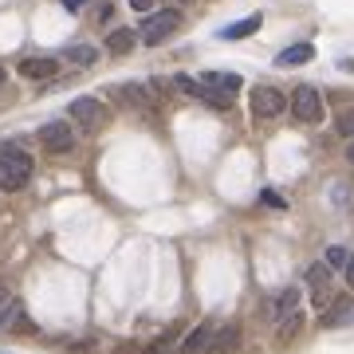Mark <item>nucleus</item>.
<instances>
[{
	"instance_id": "22",
	"label": "nucleus",
	"mask_w": 354,
	"mask_h": 354,
	"mask_svg": "<svg viewBox=\"0 0 354 354\" xmlns=\"http://www.w3.org/2000/svg\"><path fill=\"white\" fill-rule=\"evenodd\" d=\"M299 323H304V315H299V311H295V315H288V319H279V339H291V335H295V330H299Z\"/></svg>"
},
{
	"instance_id": "21",
	"label": "nucleus",
	"mask_w": 354,
	"mask_h": 354,
	"mask_svg": "<svg viewBox=\"0 0 354 354\" xmlns=\"http://www.w3.org/2000/svg\"><path fill=\"white\" fill-rule=\"evenodd\" d=\"M122 102H130V106H146V87H142V83H127V87H122Z\"/></svg>"
},
{
	"instance_id": "16",
	"label": "nucleus",
	"mask_w": 354,
	"mask_h": 354,
	"mask_svg": "<svg viewBox=\"0 0 354 354\" xmlns=\"http://www.w3.org/2000/svg\"><path fill=\"white\" fill-rule=\"evenodd\" d=\"M342 323H354V304L351 299H339V304L323 315V327H342Z\"/></svg>"
},
{
	"instance_id": "10",
	"label": "nucleus",
	"mask_w": 354,
	"mask_h": 354,
	"mask_svg": "<svg viewBox=\"0 0 354 354\" xmlns=\"http://www.w3.org/2000/svg\"><path fill=\"white\" fill-rule=\"evenodd\" d=\"M16 71H20L24 79H55L59 75V64H55L51 55H28V59L16 64Z\"/></svg>"
},
{
	"instance_id": "4",
	"label": "nucleus",
	"mask_w": 354,
	"mask_h": 354,
	"mask_svg": "<svg viewBox=\"0 0 354 354\" xmlns=\"http://www.w3.org/2000/svg\"><path fill=\"white\" fill-rule=\"evenodd\" d=\"M323 95H319L315 87H295L291 91V114L299 118V122H307V127H319L323 122Z\"/></svg>"
},
{
	"instance_id": "7",
	"label": "nucleus",
	"mask_w": 354,
	"mask_h": 354,
	"mask_svg": "<svg viewBox=\"0 0 354 354\" xmlns=\"http://www.w3.org/2000/svg\"><path fill=\"white\" fill-rule=\"evenodd\" d=\"M307 288H311V304L323 311L327 307V299H330V264H311L307 268Z\"/></svg>"
},
{
	"instance_id": "15",
	"label": "nucleus",
	"mask_w": 354,
	"mask_h": 354,
	"mask_svg": "<svg viewBox=\"0 0 354 354\" xmlns=\"http://www.w3.org/2000/svg\"><path fill=\"white\" fill-rule=\"evenodd\" d=\"M134 44H138L134 28H114L111 36H106V51L111 55H127V51H134Z\"/></svg>"
},
{
	"instance_id": "8",
	"label": "nucleus",
	"mask_w": 354,
	"mask_h": 354,
	"mask_svg": "<svg viewBox=\"0 0 354 354\" xmlns=\"http://www.w3.org/2000/svg\"><path fill=\"white\" fill-rule=\"evenodd\" d=\"M201 87H209V91H216L221 99H228L232 102V95L244 87V79L236 75V71H205L201 75Z\"/></svg>"
},
{
	"instance_id": "12",
	"label": "nucleus",
	"mask_w": 354,
	"mask_h": 354,
	"mask_svg": "<svg viewBox=\"0 0 354 354\" xmlns=\"http://www.w3.org/2000/svg\"><path fill=\"white\" fill-rule=\"evenodd\" d=\"M315 59V48L311 44H295V48H283L276 55V67H304Z\"/></svg>"
},
{
	"instance_id": "17",
	"label": "nucleus",
	"mask_w": 354,
	"mask_h": 354,
	"mask_svg": "<svg viewBox=\"0 0 354 354\" xmlns=\"http://www.w3.org/2000/svg\"><path fill=\"white\" fill-rule=\"evenodd\" d=\"M64 55H67V59H71L75 67H95V59H99V51L91 48V44H71Z\"/></svg>"
},
{
	"instance_id": "3",
	"label": "nucleus",
	"mask_w": 354,
	"mask_h": 354,
	"mask_svg": "<svg viewBox=\"0 0 354 354\" xmlns=\"http://www.w3.org/2000/svg\"><path fill=\"white\" fill-rule=\"evenodd\" d=\"M67 114L75 118L79 127H87V130H102L106 122H111V106H106L102 99H95V95H79V99H71Z\"/></svg>"
},
{
	"instance_id": "1",
	"label": "nucleus",
	"mask_w": 354,
	"mask_h": 354,
	"mask_svg": "<svg viewBox=\"0 0 354 354\" xmlns=\"http://www.w3.org/2000/svg\"><path fill=\"white\" fill-rule=\"evenodd\" d=\"M32 174H36L32 153H24L20 146H12V142H4V146H0V189L4 193L24 189L28 181H32Z\"/></svg>"
},
{
	"instance_id": "26",
	"label": "nucleus",
	"mask_w": 354,
	"mask_h": 354,
	"mask_svg": "<svg viewBox=\"0 0 354 354\" xmlns=\"http://www.w3.org/2000/svg\"><path fill=\"white\" fill-rule=\"evenodd\" d=\"M83 4H87V0H64L67 12H83Z\"/></svg>"
},
{
	"instance_id": "19",
	"label": "nucleus",
	"mask_w": 354,
	"mask_h": 354,
	"mask_svg": "<svg viewBox=\"0 0 354 354\" xmlns=\"http://www.w3.org/2000/svg\"><path fill=\"white\" fill-rule=\"evenodd\" d=\"M335 130H339L346 142L354 138V106H342V111L335 114Z\"/></svg>"
},
{
	"instance_id": "23",
	"label": "nucleus",
	"mask_w": 354,
	"mask_h": 354,
	"mask_svg": "<svg viewBox=\"0 0 354 354\" xmlns=\"http://www.w3.org/2000/svg\"><path fill=\"white\" fill-rule=\"evenodd\" d=\"M346 260H351V252H346L342 244H330L327 248V264L330 268H346Z\"/></svg>"
},
{
	"instance_id": "25",
	"label": "nucleus",
	"mask_w": 354,
	"mask_h": 354,
	"mask_svg": "<svg viewBox=\"0 0 354 354\" xmlns=\"http://www.w3.org/2000/svg\"><path fill=\"white\" fill-rule=\"evenodd\" d=\"M342 276H346V288L354 291V256H351V260H346V268H342Z\"/></svg>"
},
{
	"instance_id": "9",
	"label": "nucleus",
	"mask_w": 354,
	"mask_h": 354,
	"mask_svg": "<svg viewBox=\"0 0 354 354\" xmlns=\"http://www.w3.org/2000/svg\"><path fill=\"white\" fill-rule=\"evenodd\" d=\"M213 335H216V323H213V319H205V323H197V327L181 339L177 354H205V351H209V342H213Z\"/></svg>"
},
{
	"instance_id": "6",
	"label": "nucleus",
	"mask_w": 354,
	"mask_h": 354,
	"mask_svg": "<svg viewBox=\"0 0 354 354\" xmlns=\"http://www.w3.org/2000/svg\"><path fill=\"white\" fill-rule=\"evenodd\" d=\"M39 146L48 153H71L75 150V130L67 127V122H59V118L55 122H44L39 127Z\"/></svg>"
},
{
	"instance_id": "11",
	"label": "nucleus",
	"mask_w": 354,
	"mask_h": 354,
	"mask_svg": "<svg viewBox=\"0 0 354 354\" xmlns=\"http://www.w3.org/2000/svg\"><path fill=\"white\" fill-rule=\"evenodd\" d=\"M299 299H304V291H299V283H288V288L276 295V304H272V319H288V315H295L299 311Z\"/></svg>"
},
{
	"instance_id": "20",
	"label": "nucleus",
	"mask_w": 354,
	"mask_h": 354,
	"mask_svg": "<svg viewBox=\"0 0 354 354\" xmlns=\"http://www.w3.org/2000/svg\"><path fill=\"white\" fill-rule=\"evenodd\" d=\"M174 87L181 91V95H189V99H201V95H205L201 79H189V75H174Z\"/></svg>"
},
{
	"instance_id": "5",
	"label": "nucleus",
	"mask_w": 354,
	"mask_h": 354,
	"mask_svg": "<svg viewBox=\"0 0 354 354\" xmlns=\"http://www.w3.org/2000/svg\"><path fill=\"white\" fill-rule=\"evenodd\" d=\"M283 111H288V95H283L279 87H268V83H260V87L252 91V118L268 122V118H279Z\"/></svg>"
},
{
	"instance_id": "29",
	"label": "nucleus",
	"mask_w": 354,
	"mask_h": 354,
	"mask_svg": "<svg viewBox=\"0 0 354 354\" xmlns=\"http://www.w3.org/2000/svg\"><path fill=\"white\" fill-rule=\"evenodd\" d=\"M174 4H193V0H174Z\"/></svg>"
},
{
	"instance_id": "13",
	"label": "nucleus",
	"mask_w": 354,
	"mask_h": 354,
	"mask_svg": "<svg viewBox=\"0 0 354 354\" xmlns=\"http://www.w3.org/2000/svg\"><path fill=\"white\" fill-rule=\"evenodd\" d=\"M236 342H241V327H236V323H228V327H221L213 335L209 354H232V351H236Z\"/></svg>"
},
{
	"instance_id": "2",
	"label": "nucleus",
	"mask_w": 354,
	"mask_h": 354,
	"mask_svg": "<svg viewBox=\"0 0 354 354\" xmlns=\"http://www.w3.org/2000/svg\"><path fill=\"white\" fill-rule=\"evenodd\" d=\"M177 28H181V12H177V8L150 12L146 20H142V28H138V39L146 44V48H158V44H165V39L174 36Z\"/></svg>"
},
{
	"instance_id": "27",
	"label": "nucleus",
	"mask_w": 354,
	"mask_h": 354,
	"mask_svg": "<svg viewBox=\"0 0 354 354\" xmlns=\"http://www.w3.org/2000/svg\"><path fill=\"white\" fill-rule=\"evenodd\" d=\"M342 158H346V162H351V165H354V138H351V142H346V153H342Z\"/></svg>"
},
{
	"instance_id": "14",
	"label": "nucleus",
	"mask_w": 354,
	"mask_h": 354,
	"mask_svg": "<svg viewBox=\"0 0 354 354\" xmlns=\"http://www.w3.org/2000/svg\"><path fill=\"white\" fill-rule=\"evenodd\" d=\"M260 24H264V16L252 12V16H244V20H236V24H225L216 36H221V39H244V36H252Z\"/></svg>"
},
{
	"instance_id": "18",
	"label": "nucleus",
	"mask_w": 354,
	"mask_h": 354,
	"mask_svg": "<svg viewBox=\"0 0 354 354\" xmlns=\"http://www.w3.org/2000/svg\"><path fill=\"white\" fill-rule=\"evenodd\" d=\"M20 315V304L8 288H0V327H12V319Z\"/></svg>"
},
{
	"instance_id": "24",
	"label": "nucleus",
	"mask_w": 354,
	"mask_h": 354,
	"mask_svg": "<svg viewBox=\"0 0 354 354\" xmlns=\"http://www.w3.org/2000/svg\"><path fill=\"white\" fill-rule=\"evenodd\" d=\"M127 4L134 12H146V16H150V8H153V0H127Z\"/></svg>"
},
{
	"instance_id": "28",
	"label": "nucleus",
	"mask_w": 354,
	"mask_h": 354,
	"mask_svg": "<svg viewBox=\"0 0 354 354\" xmlns=\"http://www.w3.org/2000/svg\"><path fill=\"white\" fill-rule=\"evenodd\" d=\"M4 79H8V75H4V67H0V87H4Z\"/></svg>"
}]
</instances>
